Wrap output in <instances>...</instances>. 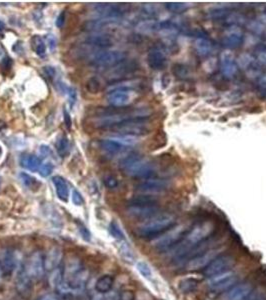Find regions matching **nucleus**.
<instances>
[{
  "label": "nucleus",
  "mask_w": 266,
  "mask_h": 300,
  "mask_svg": "<svg viewBox=\"0 0 266 300\" xmlns=\"http://www.w3.org/2000/svg\"><path fill=\"white\" fill-rule=\"evenodd\" d=\"M16 264L14 253L9 249H4L0 252V268L5 274H10Z\"/></svg>",
  "instance_id": "nucleus-22"
},
{
  "label": "nucleus",
  "mask_w": 266,
  "mask_h": 300,
  "mask_svg": "<svg viewBox=\"0 0 266 300\" xmlns=\"http://www.w3.org/2000/svg\"><path fill=\"white\" fill-rule=\"evenodd\" d=\"M55 148H56L57 153L60 157H64L68 150H69V141L66 135L62 134L57 138L56 143H55Z\"/></svg>",
  "instance_id": "nucleus-31"
},
{
  "label": "nucleus",
  "mask_w": 266,
  "mask_h": 300,
  "mask_svg": "<svg viewBox=\"0 0 266 300\" xmlns=\"http://www.w3.org/2000/svg\"><path fill=\"white\" fill-rule=\"evenodd\" d=\"M120 167L126 175L140 180L154 177L156 173L155 163L144 159L138 153H131L124 157L120 162Z\"/></svg>",
  "instance_id": "nucleus-2"
},
{
  "label": "nucleus",
  "mask_w": 266,
  "mask_h": 300,
  "mask_svg": "<svg viewBox=\"0 0 266 300\" xmlns=\"http://www.w3.org/2000/svg\"><path fill=\"white\" fill-rule=\"evenodd\" d=\"M62 259V252L60 248L52 247L46 254L44 258V267L47 271H52L58 268V265Z\"/></svg>",
  "instance_id": "nucleus-23"
},
{
  "label": "nucleus",
  "mask_w": 266,
  "mask_h": 300,
  "mask_svg": "<svg viewBox=\"0 0 266 300\" xmlns=\"http://www.w3.org/2000/svg\"><path fill=\"white\" fill-rule=\"evenodd\" d=\"M40 150H41V152H42V154H43L44 156H47L48 154H51V150H50V148H49L48 146L42 145Z\"/></svg>",
  "instance_id": "nucleus-57"
},
{
  "label": "nucleus",
  "mask_w": 266,
  "mask_h": 300,
  "mask_svg": "<svg viewBox=\"0 0 266 300\" xmlns=\"http://www.w3.org/2000/svg\"><path fill=\"white\" fill-rule=\"evenodd\" d=\"M47 42H48V46L53 51L55 49V47H56V39H55V38H53V35H49L48 39H47Z\"/></svg>",
  "instance_id": "nucleus-56"
},
{
  "label": "nucleus",
  "mask_w": 266,
  "mask_h": 300,
  "mask_svg": "<svg viewBox=\"0 0 266 300\" xmlns=\"http://www.w3.org/2000/svg\"><path fill=\"white\" fill-rule=\"evenodd\" d=\"M119 299L134 300L135 299V294L131 290H123L119 295Z\"/></svg>",
  "instance_id": "nucleus-50"
},
{
  "label": "nucleus",
  "mask_w": 266,
  "mask_h": 300,
  "mask_svg": "<svg viewBox=\"0 0 266 300\" xmlns=\"http://www.w3.org/2000/svg\"><path fill=\"white\" fill-rule=\"evenodd\" d=\"M109 233L112 235V237H114L115 239L117 240H124L125 239V236H124V233L123 231L121 230L120 226L117 224L115 221H112L110 224H109Z\"/></svg>",
  "instance_id": "nucleus-42"
},
{
  "label": "nucleus",
  "mask_w": 266,
  "mask_h": 300,
  "mask_svg": "<svg viewBox=\"0 0 266 300\" xmlns=\"http://www.w3.org/2000/svg\"><path fill=\"white\" fill-rule=\"evenodd\" d=\"M62 272L60 269H54L51 271V274H50V277H49V283L51 286H57L60 284L61 282V279H62Z\"/></svg>",
  "instance_id": "nucleus-43"
},
{
  "label": "nucleus",
  "mask_w": 266,
  "mask_h": 300,
  "mask_svg": "<svg viewBox=\"0 0 266 300\" xmlns=\"http://www.w3.org/2000/svg\"><path fill=\"white\" fill-rule=\"evenodd\" d=\"M84 42L87 45L97 47L100 49H105L112 46L113 39L107 33H95L85 38Z\"/></svg>",
  "instance_id": "nucleus-21"
},
{
  "label": "nucleus",
  "mask_w": 266,
  "mask_h": 300,
  "mask_svg": "<svg viewBox=\"0 0 266 300\" xmlns=\"http://www.w3.org/2000/svg\"><path fill=\"white\" fill-rule=\"evenodd\" d=\"M127 214L132 218L148 220L160 214V207L159 205L127 207Z\"/></svg>",
  "instance_id": "nucleus-18"
},
{
  "label": "nucleus",
  "mask_w": 266,
  "mask_h": 300,
  "mask_svg": "<svg viewBox=\"0 0 266 300\" xmlns=\"http://www.w3.org/2000/svg\"><path fill=\"white\" fill-rule=\"evenodd\" d=\"M53 165L50 162H46L44 164L41 165V167L39 169V174L42 177H48L52 172H53Z\"/></svg>",
  "instance_id": "nucleus-44"
},
{
  "label": "nucleus",
  "mask_w": 266,
  "mask_h": 300,
  "mask_svg": "<svg viewBox=\"0 0 266 300\" xmlns=\"http://www.w3.org/2000/svg\"><path fill=\"white\" fill-rule=\"evenodd\" d=\"M216 226L213 221L205 220L194 225L190 228L183 239L176 244L177 246L171 253L174 259H184L187 252L198 244L208 240L209 237L215 232Z\"/></svg>",
  "instance_id": "nucleus-1"
},
{
  "label": "nucleus",
  "mask_w": 266,
  "mask_h": 300,
  "mask_svg": "<svg viewBox=\"0 0 266 300\" xmlns=\"http://www.w3.org/2000/svg\"><path fill=\"white\" fill-rule=\"evenodd\" d=\"M52 182H53V185L56 190L58 198L61 201L67 202L68 198H69V188H68L66 180L63 177L57 175L52 178Z\"/></svg>",
  "instance_id": "nucleus-25"
},
{
  "label": "nucleus",
  "mask_w": 266,
  "mask_h": 300,
  "mask_svg": "<svg viewBox=\"0 0 266 300\" xmlns=\"http://www.w3.org/2000/svg\"><path fill=\"white\" fill-rule=\"evenodd\" d=\"M234 263H235V258L233 256L220 255L210 263L206 268H204L203 273L209 278L211 276L230 270L231 267L234 265Z\"/></svg>",
  "instance_id": "nucleus-13"
},
{
  "label": "nucleus",
  "mask_w": 266,
  "mask_h": 300,
  "mask_svg": "<svg viewBox=\"0 0 266 300\" xmlns=\"http://www.w3.org/2000/svg\"><path fill=\"white\" fill-rule=\"evenodd\" d=\"M219 70L222 77L227 80H231L235 78L238 73L239 66L237 64L236 59L229 52H223L219 57Z\"/></svg>",
  "instance_id": "nucleus-14"
},
{
  "label": "nucleus",
  "mask_w": 266,
  "mask_h": 300,
  "mask_svg": "<svg viewBox=\"0 0 266 300\" xmlns=\"http://www.w3.org/2000/svg\"><path fill=\"white\" fill-rule=\"evenodd\" d=\"M176 221L177 218L172 213L158 214L151 219H148L143 224L138 226L135 230V234L139 238L152 240L176 225Z\"/></svg>",
  "instance_id": "nucleus-3"
},
{
  "label": "nucleus",
  "mask_w": 266,
  "mask_h": 300,
  "mask_svg": "<svg viewBox=\"0 0 266 300\" xmlns=\"http://www.w3.org/2000/svg\"><path fill=\"white\" fill-rule=\"evenodd\" d=\"M188 230L189 229L187 225H174L161 235L152 239V246L157 250H166L172 246L179 243L183 239Z\"/></svg>",
  "instance_id": "nucleus-4"
},
{
  "label": "nucleus",
  "mask_w": 266,
  "mask_h": 300,
  "mask_svg": "<svg viewBox=\"0 0 266 300\" xmlns=\"http://www.w3.org/2000/svg\"><path fill=\"white\" fill-rule=\"evenodd\" d=\"M113 284L114 279L111 275H103L97 279L95 283V289L99 293H106L111 290Z\"/></svg>",
  "instance_id": "nucleus-29"
},
{
  "label": "nucleus",
  "mask_w": 266,
  "mask_h": 300,
  "mask_svg": "<svg viewBox=\"0 0 266 300\" xmlns=\"http://www.w3.org/2000/svg\"><path fill=\"white\" fill-rule=\"evenodd\" d=\"M44 73L46 76H48L49 78H54V76L56 75V70L52 66H45L44 67Z\"/></svg>",
  "instance_id": "nucleus-54"
},
{
  "label": "nucleus",
  "mask_w": 266,
  "mask_h": 300,
  "mask_svg": "<svg viewBox=\"0 0 266 300\" xmlns=\"http://www.w3.org/2000/svg\"><path fill=\"white\" fill-rule=\"evenodd\" d=\"M88 279V273L85 270H79L71 279V286L75 288H81Z\"/></svg>",
  "instance_id": "nucleus-35"
},
{
  "label": "nucleus",
  "mask_w": 266,
  "mask_h": 300,
  "mask_svg": "<svg viewBox=\"0 0 266 300\" xmlns=\"http://www.w3.org/2000/svg\"><path fill=\"white\" fill-rule=\"evenodd\" d=\"M147 121L148 120H133L121 126H118L112 130L119 135H125L130 137L144 136L150 132Z\"/></svg>",
  "instance_id": "nucleus-11"
},
{
  "label": "nucleus",
  "mask_w": 266,
  "mask_h": 300,
  "mask_svg": "<svg viewBox=\"0 0 266 300\" xmlns=\"http://www.w3.org/2000/svg\"><path fill=\"white\" fill-rule=\"evenodd\" d=\"M139 63L135 59L127 60L125 59L121 63L117 64L111 68L108 72V83L111 85L116 82H120L123 80L128 79L127 77L129 75L135 73L137 70H139Z\"/></svg>",
  "instance_id": "nucleus-8"
},
{
  "label": "nucleus",
  "mask_w": 266,
  "mask_h": 300,
  "mask_svg": "<svg viewBox=\"0 0 266 300\" xmlns=\"http://www.w3.org/2000/svg\"><path fill=\"white\" fill-rule=\"evenodd\" d=\"M1 273H2V271H1V268H0V276H1Z\"/></svg>",
  "instance_id": "nucleus-61"
},
{
  "label": "nucleus",
  "mask_w": 266,
  "mask_h": 300,
  "mask_svg": "<svg viewBox=\"0 0 266 300\" xmlns=\"http://www.w3.org/2000/svg\"><path fill=\"white\" fill-rule=\"evenodd\" d=\"M253 291L251 282L237 283L222 293L220 300H245Z\"/></svg>",
  "instance_id": "nucleus-16"
},
{
  "label": "nucleus",
  "mask_w": 266,
  "mask_h": 300,
  "mask_svg": "<svg viewBox=\"0 0 266 300\" xmlns=\"http://www.w3.org/2000/svg\"><path fill=\"white\" fill-rule=\"evenodd\" d=\"M245 300H266L265 293L263 291H252V293Z\"/></svg>",
  "instance_id": "nucleus-49"
},
{
  "label": "nucleus",
  "mask_w": 266,
  "mask_h": 300,
  "mask_svg": "<svg viewBox=\"0 0 266 300\" xmlns=\"http://www.w3.org/2000/svg\"><path fill=\"white\" fill-rule=\"evenodd\" d=\"M133 91L126 90H113L107 95L108 103L114 108H124L133 99Z\"/></svg>",
  "instance_id": "nucleus-19"
},
{
  "label": "nucleus",
  "mask_w": 266,
  "mask_h": 300,
  "mask_svg": "<svg viewBox=\"0 0 266 300\" xmlns=\"http://www.w3.org/2000/svg\"><path fill=\"white\" fill-rule=\"evenodd\" d=\"M63 117H64V123H65L67 129H71V126H72L71 116H70V114L66 109H63Z\"/></svg>",
  "instance_id": "nucleus-51"
},
{
  "label": "nucleus",
  "mask_w": 266,
  "mask_h": 300,
  "mask_svg": "<svg viewBox=\"0 0 266 300\" xmlns=\"http://www.w3.org/2000/svg\"><path fill=\"white\" fill-rule=\"evenodd\" d=\"M244 42L243 31L239 27H229L221 38V46L228 50H234L242 46Z\"/></svg>",
  "instance_id": "nucleus-15"
},
{
  "label": "nucleus",
  "mask_w": 266,
  "mask_h": 300,
  "mask_svg": "<svg viewBox=\"0 0 266 300\" xmlns=\"http://www.w3.org/2000/svg\"><path fill=\"white\" fill-rule=\"evenodd\" d=\"M0 155H1V147H0Z\"/></svg>",
  "instance_id": "nucleus-62"
},
{
  "label": "nucleus",
  "mask_w": 266,
  "mask_h": 300,
  "mask_svg": "<svg viewBox=\"0 0 266 300\" xmlns=\"http://www.w3.org/2000/svg\"><path fill=\"white\" fill-rule=\"evenodd\" d=\"M127 58V54L124 51L120 50H111L104 51L91 60V66L96 69H111L117 64L121 63Z\"/></svg>",
  "instance_id": "nucleus-7"
},
{
  "label": "nucleus",
  "mask_w": 266,
  "mask_h": 300,
  "mask_svg": "<svg viewBox=\"0 0 266 300\" xmlns=\"http://www.w3.org/2000/svg\"><path fill=\"white\" fill-rule=\"evenodd\" d=\"M198 285V282L193 278H185L182 279L181 282H179L178 287L180 289V291H182L183 293H189L191 291L195 290L196 287Z\"/></svg>",
  "instance_id": "nucleus-34"
},
{
  "label": "nucleus",
  "mask_w": 266,
  "mask_h": 300,
  "mask_svg": "<svg viewBox=\"0 0 266 300\" xmlns=\"http://www.w3.org/2000/svg\"><path fill=\"white\" fill-rule=\"evenodd\" d=\"M240 277L241 276L239 272L230 269L225 272L209 277L207 280V287L211 291L224 292L235 284H237Z\"/></svg>",
  "instance_id": "nucleus-5"
},
{
  "label": "nucleus",
  "mask_w": 266,
  "mask_h": 300,
  "mask_svg": "<svg viewBox=\"0 0 266 300\" xmlns=\"http://www.w3.org/2000/svg\"><path fill=\"white\" fill-rule=\"evenodd\" d=\"M118 180L113 175H108L104 178V185L108 189H115L118 188Z\"/></svg>",
  "instance_id": "nucleus-45"
},
{
  "label": "nucleus",
  "mask_w": 266,
  "mask_h": 300,
  "mask_svg": "<svg viewBox=\"0 0 266 300\" xmlns=\"http://www.w3.org/2000/svg\"><path fill=\"white\" fill-rule=\"evenodd\" d=\"M129 9L126 3H97L94 6V12L103 20L122 17Z\"/></svg>",
  "instance_id": "nucleus-9"
},
{
  "label": "nucleus",
  "mask_w": 266,
  "mask_h": 300,
  "mask_svg": "<svg viewBox=\"0 0 266 300\" xmlns=\"http://www.w3.org/2000/svg\"><path fill=\"white\" fill-rule=\"evenodd\" d=\"M64 22H65V12L62 11V12L58 15L56 21H55V24H56V26L58 28H61V27H63Z\"/></svg>",
  "instance_id": "nucleus-55"
},
{
  "label": "nucleus",
  "mask_w": 266,
  "mask_h": 300,
  "mask_svg": "<svg viewBox=\"0 0 266 300\" xmlns=\"http://www.w3.org/2000/svg\"><path fill=\"white\" fill-rule=\"evenodd\" d=\"M173 75L179 80H188L191 77V70L188 65L184 63H176L172 67Z\"/></svg>",
  "instance_id": "nucleus-30"
},
{
  "label": "nucleus",
  "mask_w": 266,
  "mask_h": 300,
  "mask_svg": "<svg viewBox=\"0 0 266 300\" xmlns=\"http://www.w3.org/2000/svg\"><path fill=\"white\" fill-rule=\"evenodd\" d=\"M22 183L26 186V188H29V189H32V188H38V186H40V182H38L36 180V178H34L33 176L25 173V172H21L20 175H19Z\"/></svg>",
  "instance_id": "nucleus-38"
},
{
  "label": "nucleus",
  "mask_w": 266,
  "mask_h": 300,
  "mask_svg": "<svg viewBox=\"0 0 266 300\" xmlns=\"http://www.w3.org/2000/svg\"><path fill=\"white\" fill-rule=\"evenodd\" d=\"M232 11L226 6H217L209 9L206 17L211 21H224Z\"/></svg>",
  "instance_id": "nucleus-27"
},
{
  "label": "nucleus",
  "mask_w": 266,
  "mask_h": 300,
  "mask_svg": "<svg viewBox=\"0 0 266 300\" xmlns=\"http://www.w3.org/2000/svg\"><path fill=\"white\" fill-rule=\"evenodd\" d=\"M4 28H5V24L2 20H0V31H2Z\"/></svg>",
  "instance_id": "nucleus-59"
},
{
  "label": "nucleus",
  "mask_w": 266,
  "mask_h": 300,
  "mask_svg": "<svg viewBox=\"0 0 266 300\" xmlns=\"http://www.w3.org/2000/svg\"><path fill=\"white\" fill-rule=\"evenodd\" d=\"M255 87L258 95L262 99H266V74H260L256 77Z\"/></svg>",
  "instance_id": "nucleus-39"
},
{
  "label": "nucleus",
  "mask_w": 266,
  "mask_h": 300,
  "mask_svg": "<svg viewBox=\"0 0 266 300\" xmlns=\"http://www.w3.org/2000/svg\"><path fill=\"white\" fill-rule=\"evenodd\" d=\"M71 199H72V202L73 204H75L76 207H80L84 203V199H83V196L81 195V193L77 190H73L72 192V196H71Z\"/></svg>",
  "instance_id": "nucleus-47"
},
{
  "label": "nucleus",
  "mask_w": 266,
  "mask_h": 300,
  "mask_svg": "<svg viewBox=\"0 0 266 300\" xmlns=\"http://www.w3.org/2000/svg\"><path fill=\"white\" fill-rule=\"evenodd\" d=\"M21 165L31 172H35L41 167V159L32 154L23 155L21 157Z\"/></svg>",
  "instance_id": "nucleus-28"
},
{
  "label": "nucleus",
  "mask_w": 266,
  "mask_h": 300,
  "mask_svg": "<svg viewBox=\"0 0 266 300\" xmlns=\"http://www.w3.org/2000/svg\"><path fill=\"white\" fill-rule=\"evenodd\" d=\"M78 229H79V232H80V234L82 235V237L85 239V240H90V232H89V230L86 228V226L83 224V223H81V222H79L78 223Z\"/></svg>",
  "instance_id": "nucleus-48"
},
{
  "label": "nucleus",
  "mask_w": 266,
  "mask_h": 300,
  "mask_svg": "<svg viewBox=\"0 0 266 300\" xmlns=\"http://www.w3.org/2000/svg\"><path fill=\"white\" fill-rule=\"evenodd\" d=\"M31 44L32 47L34 49V51L36 52L38 57H43L46 53V45L43 41V39L40 36H34L31 40Z\"/></svg>",
  "instance_id": "nucleus-36"
},
{
  "label": "nucleus",
  "mask_w": 266,
  "mask_h": 300,
  "mask_svg": "<svg viewBox=\"0 0 266 300\" xmlns=\"http://www.w3.org/2000/svg\"><path fill=\"white\" fill-rule=\"evenodd\" d=\"M11 65H12V60L9 57L3 58L2 62H1V67L3 70H9Z\"/></svg>",
  "instance_id": "nucleus-53"
},
{
  "label": "nucleus",
  "mask_w": 266,
  "mask_h": 300,
  "mask_svg": "<svg viewBox=\"0 0 266 300\" xmlns=\"http://www.w3.org/2000/svg\"><path fill=\"white\" fill-rule=\"evenodd\" d=\"M44 271V258L39 252H34L29 258L26 274L31 278H40L43 276Z\"/></svg>",
  "instance_id": "nucleus-20"
},
{
  "label": "nucleus",
  "mask_w": 266,
  "mask_h": 300,
  "mask_svg": "<svg viewBox=\"0 0 266 300\" xmlns=\"http://www.w3.org/2000/svg\"><path fill=\"white\" fill-rule=\"evenodd\" d=\"M159 199L152 194H138L133 196L128 201V207H145V205H158Z\"/></svg>",
  "instance_id": "nucleus-24"
},
{
  "label": "nucleus",
  "mask_w": 266,
  "mask_h": 300,
  "mask_svg": "<svg viewBox=\"0 0 266 300\" xmlns=\"http://www.w3.org/2000/svg\"><path fill=\"white\" fill-rule=\"evenodd\" d=\"M39 300H57V297L52 294H45L42 297H40Z\"/></svg>",
  "instance_id": "nucleus-58"
},
{
  "label": "nucleus",
  "mask_w": 266,
  "mask_h": 300,
  "mask_svg": "<svg viewBox=\"0 0 266 300\" xmlns=\"http://www.w3.org/2000/svg\"><path fill=\"white\" fill-rule=\"evenodd\" d=\"M101 88V83L99 79L95 76L90 77L86 82V90L91 94H96L99 92Z\"/></svg>",
  "instance_id": "nucleus-41"
},
{
  "label": "nucleus",
  "mask_w": 266,
  "mask_h": 300,
  "mask_svg": "<svg viewBox=\"0 0 266 300\" xmlns=\"http://www.w3.org/2000/svg\"><path fill=\"white\" fill-rule=\"evenodd\" d=\"M193 49L195 54L199 58H207L211 57L215 51V44L208 38V35L199 36L194 38Z\"/></svg>",
  "instance_id": "nucleus-17"
},
{
  "label": "nucleus",
  "mask_w": 266,
  "mask_h": 300,
  "mask_svg": "<svg viewBox=\"0 0 266 300\" xmlns=\"http://www.w3.org/2000/svg\"><path fill=\"white\" fill-rule=\"evenodd\" d=\"M136 269L141 274L142 277L146 279H151L152 271L149 265L144 261H137L136 262Z\"/></svg>",
  "instance_id": "nucleus-40"
},
{
  "label": "nucleus",
  "mask_w": 266,
  "mask_h": 300,
  "mask_svg": "<svg viewBox=\"0 0 266 300\" xmlns=\"http://www.w3.org/2000/svg\"><path fill=\"white\" fill-rule=\"evenodd\" d=\"M167 50L164 45H154L148 50L147 63L152 70H162L167 65Z\"/></svg>",
  "instance_id": "nucleus-12"
},
{
  "label": "nucleus",
  "mask_w": 266,
  "mask_h": 300,
  "mask_svg": "<svg viewBox=\"0 0 266 300\" xmlns=\"http://www.w3.org/2000/svg\"><path fill=\"white\" fill-rule=\"evenodd\" d=\"M165 9L171 12V13H175V14H180L183 13L184 11H186L189 8V4L187 3H183V2H168L164 4Z\"/></svg>",
  "instance_id": "nucleus-32"
},
{
  "label": "nucleus",
  "mask_w": 266,
  "mask_h": 300,
  "mask_svg": "<svg viewBox=\"0 0 266 300\" xmlns=\"http://www.w3.org/2000/svg\"><path fill=\"white\" fill-rule=\"evenodd\" d=\"M99 145H100V148L103 150L104 152H106L108 154H111V155L120 153L121 151H123L126 148L124 145H122L121 143H119L118 141H116L113 138L102 139V140L99 141Z\"/></svg>",
  "instance_id": "nucleus-26"
},
{
  "label": "nucleus",
  "mask_w": 266,
  "mask_h": 300,
  "mask_svg": "<svg viewBox=\"0 0 266 300\" xmlns=\"http://www.w3.org/2000/svg\"><path fill=\"white\" fill-rule=\"evenodd\" d=\"M263 13L266 15V6L264 7V9H263Z\"/></svg>",
  "instance_id": "nucleus-60"
},
{
  "label": "nucleus",
  "mask_w": 266,
  "mask_h": 300,
  "mask_svg": "<svg viewBox=\"0 0 266 300\" xmlns=\"http://www.w3.org/2000/svg\"><path fill=\"white\" fill-rule=\"evenodd\" d=\"M120 253H121V255L124 257V259L126 261H131V260H133L132 251L130 250V248L127 245L124 244V245H122L120 247Z\"/></svg>",
  "instance_id": "nucleus-46"
},
{
  "label": "nucleus",
  "mask_w": 266,
  "mask_h": 300,
  "mask_svg": "<svg viewBox=\"0 0 266 300\" xmlns=\"http://www.w3.org/2000/svg\"><path fill=\"white\" fill-rule=\"evenodd\" d=\"M224 249L225 248L223 246H213L207 251L190 258L188 262L185 264V269L188 271H197L202 268H206L214 259L221 255Z\"/></svg>",
  "instance_id": "nucleus-6"
},
{
  "label": "nucleus",
  "mask_w": 266,
  "mask_h": 300,
  "mask_svg": "<svg viewBox=\"0 0 266 300\" xmlns=\"http://www.w3.org/2000/svg\"><path fill=\"white\" fill-rule=\"evenodd\" d=\"M107 24V20L103 19H96L86 21L83 25V30L85 31H98L99 29L103 28Z\"/></svg>",
  "instance_id": "nucleus-33"
},
{
  "label": "nucleus",
  "mask_w": 266,
  "mask_h": 300,
  "mask_svg": "<svg viewBox=\"0 0 266 300\" xmlns=\"http://www.w3.org/2000/svg\"><path fill=\"white\" fill-rule=\"evenodd\" d=\"M67 95H68V99H69V103L72 106L75 103L76 98H77V94H76V90L72 87H69L68 91H67Z\"/></svg>",
  "instance_id": "nucleus-52"
},
{
  "label": "nucleus",
  "mask_w": 266,
  "mask_h": 300,
  "mask_svg": "<svg viewBox=\"0 0 266 300\" xmlns=\"http://www.w3.org/2000/svg\"><path fill=\"white\" fill-rule=\"evenodd\" d=\"M79 266H80V264L77 261V259L69 260L68 262L65 264V268L63 270V276L73 277L76 273L80 270Z\"/></svg>",
  "instance_id": "nucleus-37"
},
{
  "label": "nucleus",
  "mask_w": 266,
  "mask_h": 300,
  "mask_svg": "<svg viewBox=\"0 0 266 300\" xmlns=\"http://www.w3.org/2000/svg\"><path fill=\"white\" fill-rule=\"evenodd\" d=\"M170 181L166 178H157L151 177L148 179H144L135 185V189L141 193L152 194L164 192L170 188Z\"/></svg>",
  "instance_id": "nucleus-10"
}]
</instances>
